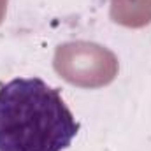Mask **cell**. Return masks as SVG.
<instances>
[{
  "instance_id": "3957f363",
  "label": "cell",
  "mask_w": 151,
  "mask_h": 151,
  "mask_svg": "<svg viewBox=\"0 0 151 151\" xmlns=\"http://www.w3.org/2000/svg\"><path fill=\"white\" fill-rule=\"evenodd\" d=\"M111 16L116 23L142 27L151 21V0H113Z\"/></svg>"
},
{
  "instance_id": "277c9868",
  "label": "cell",
  "mask_w": 151,
  "mask_h": 151,
  "mask_svg": "<svg viewBox=\"0 0 151 151\" xmlns=\"http://www.w3.org/2000/svg\"><path fill=\"white\" fill-rule=\"evenodd\" d=\"M5 4H7V0H0V21H2V16H4V11H5Z\"/></svg>"
},
{
  "instance_id": "7a4b0ae2",
  "label": "cell",
  "mask_w": 151,
  "mask_h": 151,
  "mask_svg": "<svg viewBox=\"0 0 151 151\" xmlns=\"http://www.w3.org/2000/svg\"><path fill=\"white\" fill-rule=\"evenodd\" d=\"M55 69L72 84L97 88L114 79L118 62L111 51L99 44L69 42L56 49Z\"/></svg>"
},
{
  "instance_id": "6da1fadb",
  "label": "cell",
  "mask_w": 151,
  "mask_h": 151,
  "mask_svg": "<svg viewBox=\"0 0 151 151\" xmlns=\"http://www.w3.org/2000/svg\"><path fill=\"white\" fill-rule=\"evenodd\" d=\"M77 132L60 91L40 77H16L0 86V151H63Z\"/></svg>"
}]
</instances>
